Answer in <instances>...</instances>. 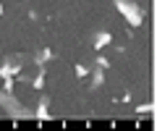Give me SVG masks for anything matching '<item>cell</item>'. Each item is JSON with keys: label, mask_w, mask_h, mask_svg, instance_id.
I'll list each match as a JSON object with an SVG mask.
<instances>
[{"label": "cell", "mask_w": 157, "mask_h": 131, "mask_svg": "<svg viewBox=\"0 0 157 131\" xmlns=\"http://www.w3.org/2000/svg\"><path fill=\"white\" fill-rule=\"evenodd\" d=\"M118 8H123L126 18H128L134 26H139V24H141V13H139V8H136V6H131V3H126V0H118Z\"/></svg>", "instance_id": "1"}, {"label": "cell", "mask_w": 157, "mask_h": 131, "mask_svg": "<svg viewBox=\"0 0 157 131\" xmlns=\"http://www.w3.org/2000/svg\"><path fill=\"white\" fill-rule=\"evenodd\" d=\"M76 76H86V68H84V66H76Z\"/></svg>", "instance_id": "3"}, {"label": "cell", "mask_w": 157, "mask_h": 131, "mask_svg": "<svg viewBox=\"0 0 157 131\" xmlns=\"http://www.w3.org/2000/svg\"><path fill=\"white\" fill-rule=\"evenodd\" d=\"M107 42H110V34H107V32H102V34L97 37V47H105Z\"/></svg>", "instance_id": "2"}]
</instances>
